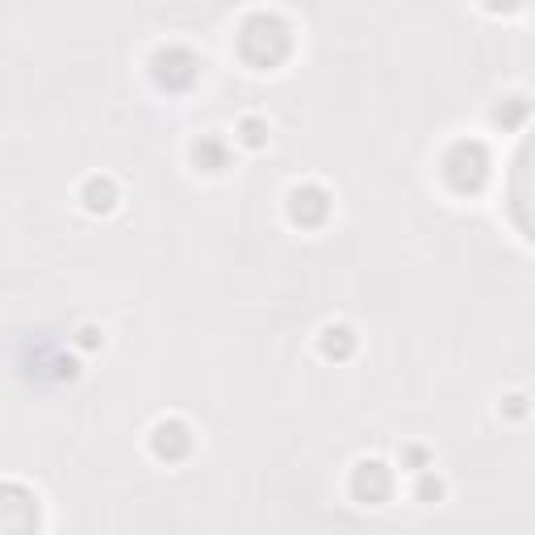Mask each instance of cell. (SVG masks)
I'll list each match as a JSON object with an SVG mask.
<instances>
[{
  "label": "cell",
  "instance_id": "obj_9",
  "mask_svg": "<svg viewBox=\"0 0 535 535\" xmlns=\"http://www.w3.org/2000/svg\"><path fill=\"white\" fill-rule=\"evenodd\" d=\"M247 143H264V134H260V122H247Z\"/></svg>",
  "mask_w": 535,
  "mask_h": 535
},
{
  "label": "cell",
  "instance_id": "obj_8",
  "mask_svg": "<svg viewBox=\"0 0 535 535\" xmlns=\"http://www.w3.org/2000/svg\"><path fill=\"white\" fill-rule=\"evenodd\" d=\"M322 347H327V356H347V347H352V339H347V331L343 327H331L327 331V339H322Z\"/></svg>",
  "mask_w": 535,
  "mask_h": 535
},
{
  "label": "cell",
  "instance_id": "obj_4",
  "mask_svg": "<svg viewBox=\"0 0 535 535\" xmlns=\"http://www.w3.org/2000/svg\"><path fill=\"white\" fill-rule=\"evenodd\" d=\"M352 490L360 502H381L389 494V473H385V464L381 460H364L356 477H352Z\"/></svg>",
  "mask_w": 535,
  "mask_h": 535
},
{
  "label": "cell",
  "instance_id": "obj_7",
  "mask_svg": "<svg viewBox=\"0 0 535 535\" xmlns=\"http://www.w3.org/2000/svg\"><path fill=\"white\" fill-rule=\"evenodd\" d=\"M84 197H88L92 209H109V205H113V184H109V180H92Z\"/></svg>",
  "mask_w": 535,
  "mask_h": 535
},
{
  "label": "cell",
  "instance_id": "obj_2",
  "mask_svg": "<svg viewBox=\"0 0 535 535\" xmlns=\"http://www.w3.org/2000/svg\"><path fill=\"white\" fill-rule=\"evenodd\" d=\"M193 55H184V51H159V59H155V76H159V84L164 88H189L193 84Z\"/></svg>",
  "mask_w": 535,
  "mask_h": 535
},
{
  "label": "cell",
  "instance_id": "obj_1",
  "mask_svg": "<svg viewBox=\"0 0 535 535\" xmlns=\"http://www.w3.org/2000/svg\"><path fill=\"white\" fill-rule=\"evenodd\" d=\"M444 176L452 180L456 193H477L485 176H490V155L481 143H456L444 159Z\"/></svg>",
  "mask_w": 535,
  "mask_h": 535
},
{
  "label": "cell",
  "instance_id": "obj_3",
  "mask_svg": "<svg viewBox=\"0 0 535 535\" xmlns=\"http://www.w3.org/2000/svg\"><path fill=\"white\" fill-rule=\"evenodd\" d=\"M293 218L301 222V226H318L322 218H327V209H331V201H327V193L318 189V184H301V189H293Z\"/></svg>",
  "mask_w": 535,
  "mask_h": 535
},
{
  "label": "cell",
  "instance_id": "obj_6",
  "mask_svg": "<svg viewBox=\"0 0 535 535\" xmlns=\"http://www.w3.org/2000/svg\"><path fill=\"white\" fill-rule=\"evenodd\" d=\"M193 155H197V164H201L205 172H218V168H226V151H222V143H218V138H201V143L193 147Z\"/></svg>",
  "mask_w": 535,
  "mask_h": 535
},
{
  "label": "cell",
  "instance_id": "obj_5",
  "mask_svg": "<svg viewBox=\"0 0 535 535\" xmlns=\"http://www.w3.org/2000/svg\"><path fill=\"white\" fill-rule=\"evenodd\" d=\"M155 452L168 456V460L184 456V452H189V431H184L180 423H159L155 427Z\"/></svg>",
  "mask_w": 535,
  "mask_h": 535
}]
</instances>
